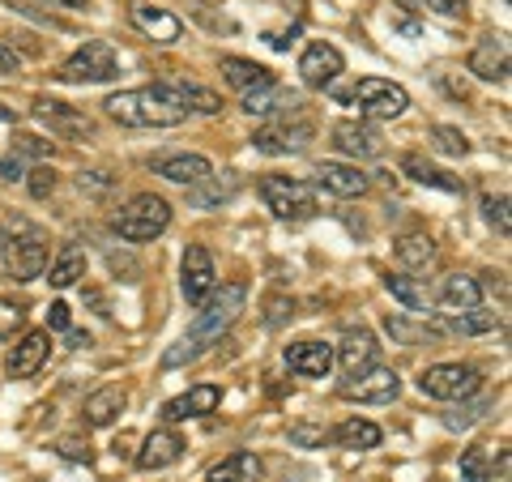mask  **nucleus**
I'll list each match as a JSON object with an SVG mask.
<instances>
[{"label": "nucleus", "mask_w": 512, "mask_h": 482, "mask_svg": "<svg viewBox=\"0 0 512 482\" xmlns=\"http://www.w3.org/2000/svg\"><path fill=\"white\" fill-rule=\"evenodd\" d=\"M333 436L325 427H316V423H295L291 427V444H299V448H325Z\"/></svg>", "instance_id": "nucleus-41"}, {"label": "nucleus", "mask_w": 512, "mask_h": 482, "mask_svg": "<svg viewBox=\"0 0 512 482\" xmlns=\"http://www.w3.org/2000/svg\"><path fill=\"white\" fill-rule=\"evenodd\" d=\"M491 406V401H478V406H466V410H457V414H444V427L448 431H461V427H474L478 419H483V410Z\"/></svg>", "instance_id": "nucleus-44"}, {"label": "nucleus", "mask_w": 512, "mask_h": 482, "mask_svg": "<svg viewBox=\"0 0 512 482\" xmlns=\"http://www.w3.org/2000/svg\"><path fill=\"white\" fill-rule=\"evenodd\" d=\"M214 286H218V273H214L210 248L188 244L184 248V261H180V291H184V299L192 303V308H201V303L214 295Z\"/></svg>", "instance_id": "nucleus-9"}, {"label": "nucleus", "mask_w": 512, "mask_h": 482, "mask_svg": "<svg viewBox=\"0 0 512 482\" xmlns=\"http://www.w3.org/2000/svg\"><path fill=\"white\" fill-rule=\"evenodd\" d=\"M376 359H380V342H376V333H372V329H346V333H342L338 363H342L346 380H355V376H363V372H372Z\"/></svg>", "instance_id": "nucleus-14"}, {"label": "nucleus", "mask_w": 512, "mask_h": 482, "mask_svg": "<svg viewBox=\"0 0 512 482\" xmlns=\"http://www.w3.org/2000/svg\"><path fill=\"white\" fill-rule=\"evenodd\" d=\"M35 116L52 128V133H60V137H90L94 133V124L82 116L77 107H69V103H60V99H35Z\"/></svg>", "instance_id": "nucleus-20"}, {"label": "nucleus", "mask_w": 512, "mask_h": 482, "mask_svg": "<svg viewBox=\"0 0 512 482\" xmlns=\"http://www.w3.org/2000/svg\"><path fill=\"white\" fill-rule=\"evenodd\" d=\"M393 252H397V261H402L406 269H427L431 261H436V244H431L427 235H402Z\"/></svg>", "instance_id": "nucleus-35"}, {"label": "nucleus", "mask_w": 512, "mask_h": 482, "mask_svg": "<svg viewBox=\"0 0 512 482\" xmlns=\"http://www.w3.org/2000/svg\"><path fill=\"white\" fill-rule=\"evenodd\" d=\"M444 329L448 333H466V337H478V333H491L495 329V312H457V316H444Z\"/></svg>", "instance_id": "nucleus-37"}, {"label": "nucleus", "mask_w": 512, "mask_h": 482, "mask_svg": "<svg viewBox=\"0 0 512 482\" xmlns=\"http://www.w3.org/2000/svg\"><path fill=\"white\" fill-rule=\"evenodd\" d=\"M483 389V376L470 363H436L419 376V393L431 401H470Z\"/></svg>", "instance_id": "nucleus-8"}, {"label": "nucleus", "mask_w": 512, "mask_h": 482, "mask_svg": "<svg viewBox=\"0 0 512 482\" xmlns=\"http://www.w3.org/2000/svg\"><path fill=\"white\" fill-rule=\"evenodd\" d=\"M47 5H60V9H90V0H47Z\"/></svg>", "instance_id": "nucleus-49"}, {"label": "nucleus", "mask_w": 512, "mask_h": 482, "mask_svg": "<svg viewBox=\"0 0 512 482\" xmlns=\"http://www.w3.org/2000/svg\"><path fill=\"white\" fill-rule=\"evenodd\" d=\"M13 154H18V158H47V154H52V141H43V137H18V141H13Z\"/></svg>", "instance_id": "nucleus-45"}, {"label": "nucleus", "mask_w": 512, "mask_h": 482, "mask_svg": "<svg viewBox=\"0 0 512 482\" xmlns=\"http://www.w3.org/2000/svg\"><path fill=\"white\" fill-rule=\"evenodd\" d=\"M13 120H18V111H13V107H0V124H13Z\"/></svg>", "instance_id": "nucleus-51"}, {"label": "nucleus", "mask_w": 512, "mask_h": 482, "mask_svg": "<svg viewBox=\"0 0 512 482\" xmlns=\"http://www.w3.org/2000/svg\"><path fill=\"white\" fill-rule=\"evenodd\" d=\"M222 77L244 94V90H256V86H265V82H274V73L265 69V64H256V60H244V56H222Z\"/></svg>", "instance_id": "nucleus-30"}, {"label": "nucleus", "mask_w": 512, "mask_h": 482, "mask_svg": "<svg viewBox=\"0 0 512 482\" xmlns=\"http://www.w3.org/2000/svg\"><path fill=\"white\" fill-rule=\"evenodd\" d=\"M128 18H133V26L141 30V35H150L154 43H180V35H184V22L175 18V13L154 9V5H146V0L128 5Z\"/></svg>", "instance_id": "nucleus-19"}, {"label": "nucleus", "mask_w": 512, "mask_h": 482, "mask_svg": "<svg viewBox=\"0 0 512 482\" xmlns=\"http://www.w3.org/2000/svg\"><path fill=\"white\" fill-rule=\"evenodd\" d=\"M346 73V56L333 43H308L299 56V77L308 90H325Z\"/></svg>", "instance_id": "nucleus-10"}, {"label": "nucleus", "mask_w": 512, "mask_h": 482, "mask_svg": "<svg viewBox=\"0 0 512 482\" xmlns=\"http://www.w3.org/2000/svg\"><path fill=\"white\" fill-rule=\"evenodd\" d=\"M256 478H261L256 453H231L218 465H210V474H205V482H256Z\"/></svg>", "instance_id": "nucleus-33"}, {"label": "nucleus", "mask_w": 512, "mask_h": 482, "mask_svg": "<svg viewBox=\"0 0 512 482\" xmlns=\"http://www.w3.org/2000/svg\"><path fill=\"white\" fill-rule=\"evenodd\" d=\"M184 457V440H180V431H171V427H154L146 440H141L137 448V470H167V465H175Z\"/></svg>", "instance_id": "nucleus-15"}, {"label": "nucleus", "mask_w": 512, "mask_h": 482, "mask_svg": "<svg viewBox=\"0 0 512 482\" xmlns=\"http://www.w3.org/2000/svg\"><path fill=\"white\" fill-rule=\"evenodd\" d=\"M47 355H52V333L47 329H35V333H26L18 346L9 350V363H5V372L13 380H30L39 372V367L47 363Z\"/></svg>", "instance_id": "nucleus-17"}, {"label": "nucleus", "mask_w": 512, "mask_h": 482, "mask_svg": "<svg viewBox=\"0 0 512 482\" xmlns=\"http://www.w3.org/2000/svg\"><path fill=\"white\" fill-rule=\"evenodd\" d=\"M491 474H495V457L487 444H474L461 453V478L466 482H491Z\"/></svg>", "instance_id": "nucleus-36"}, {"label": "nucleus", "mask_w": 512, "mask_h": 482, "mask_svg": "<svg viewBox=\"0 0 512 482\" xmlns=\"http://www.w3.org/2000/svg\"><path fill=\"white\" fill-rule=\"evenodd\" d=\"M427 9L440 13V18H453V22L466 18V0H427Z\"/></svg>", "instance_id": "nucleus-46"}, {"label": "nucleus", "mask_w": 512, "mask_h": 482, "mask_svg": "<svg viewBox=\"0 0 512 482\" xmlns=\"http://www.w3.org/2000/svg\"><path fill=\"white\" fill-rule=\"evenodd\" d=\"M470 73L483 82H508V39L504 35H483L470 52Z\"/></svg>", "instance_id": "nucleus-18"}, {"label": "nucleus", "mask_w": 512, "mask_h": 482, "mask_svg": "<svg viewBox=\"0 0 512 482\" xmlns=\"http://www.w3.org/2000/svg\"><path fill=\"white\" fill-rule=\"evenodd\" d=\"M120 73V60H116V47L107 39H86L77 52L60 64V82L69 86H99V82H111Z\"/></svg>", "instance_id": "nucleus-5"}, {"label": "nucleus", "mask_w": 512, "mask_h": 482, "mask_svg": "<svg viewBox=\"0 0 512 482\" xmlns=\"http://www.w3.org/2000/svg\"><path fill=\"white\" fill-rule=\"evenodd\" d=\"M308 141H312V124L308 120H295L291 124L286 116L252 133V146L261 150V154H303V150H308Z\"/></svg>", "instance_id": "nucleus-11"}, {"label": "nucleus", "mask_w": 512, "mask_h": 482, "mask_svg": "<svg viewBox=\"0 0 512 482\" xmlns=\"http://www.w3.org/2000/svg\"><path fill=\"white\" fill-rule=\"evenodd\" d=\"M124 406H128V393L120 389V384H103L99 393L86 397L82 419H86V427H111L124 414Z\"/></svg>", "instance_id": "nucleus-26"}, {"label": "nucleus", "mask_w": 512, "mask_h": 482, "mask_svg": "<svg viewBox=\"0 0 512 482\" xmlns=\"http://www.w3.org/2000/svg\"><path fill=\"white\" fill-rule=\"evenodd\" d=\"M235 197H239V175L222 171V175H205L201 184H192L188 205H197V210H214V205H227Z\"/></svg>", "instance_id": "nucleus-28"}, {"label": "nucleus", "mask_w": 512, "mask_h": 482, "mask_svg": "<svg viewBox=\"0 0 512 482\" xmlns=\"http://www.w3.org/2000/svg\"><path fill=\"white\" fill-rule=\"evenodd\" d=\"M69 346L77 350V346H90V337L86 333H69Z\"/></svg>", "instance_id": "nucleus-50"}, {"label": "nucleus", "mask_w": 512, "mask_h": 482, "mask_svg": "<svg viewBox=\"0 0 512 482\" xmlns=\"http://www.w3.org/2000/svg\"><path fill=\"white\" fill-rule=\"evenodd\" d=\"M18 69H22V56L13 52V47H5V43H0V77H13Z\"/></svg>", "instance_id": "nucleus-47"}, {"label": "nucleus", "mask_w": 512, "mask_h": 482, "mask_svg": "<svg viewBox=\"0 0 512 482\" xmlns=\"http://www.w3.org/2000/svg\"><path fill=\"white\" fill-rule=\"evenodd\" d=\"M431 141H436L440 154H453V158L470 154V137L461 133V128H453V124H436V128H431Z\"/></svg>", "instance_id": "nucleus-38"}, {"label": "nucleus", "mask_w": 512, "mask_h": 482, "mask_svg": "<svg viewBox=\"0 0 512 482\" xmlns=\"http://www.w3.org/2000/svg\"><path fill=\"white\" fill-rule=\"evenodd\" d=\"M77 278H86V252L77 244H64V252L52 261V273H47V282L56 286V291H64V286H73Z\"/></svg>", "instance_id": "nucleus-34"}, {"label": "nucleus", "mask_w": 512, "mask_h": 482, "mask_svg": "<svg viewBox=\"0 0 512 482\" xmlns=\"http://www.w3.org/2000/svg\"><path fill=\"white\" fill-rule=\"evenodd\" d=\"M346 99L359 107V120H397V116H406V107H410L406 86L384 82V77H359Z\"/></svg>", "instance_id": "nucleus-7"}, {"label": "nucleus", "mask_w": 512, "mask_h": 482, "mask_svg": "<svg viewBox=\"0 0 512 482\" xmlns=\"http://www.w3.org/2000/svg\"><path fill=\"white\" fill-rule=\"evenodd\" d=\"M286 367L303 380H325L333 372V346L325 342H295L286 346Z\"/></svg>", "instance_id": "nucleus-21"}, {"label": "nucleus", "mask_w": 512, "mask_h": 482, "mask_svg": "<svg viewBox=\"0 0 512 482\" xmlns=\"http://www.w3.org/2000/svg\"><path fill=\"white\" fill-rule=\"evenodd\" d=\"M56 453H60L64 461H77V465H90V461H94V448H90V440H82V436H64V440L56 444Z\"/></svg>", "instance_id": "nucleus-42"}, {"label": "nucleus", "mask_w": 512, "mask_h": 482, "mask_svg": "<svg viewBox=\"0 0 512 482\" xmlns=\"http://www.w3.org/2000/svg\"><path fill=\"white\" fill-rule=\"evenodd\" d=\"M107 116L128 128H180L188 120V111L167 99L163 86H141V90H116L107 94Z\"/></svg>", "instance_id": "nucleus-2"}, {"label": "nucleus", "mask_w": 512, "mask_h": 482, "mask_svg": "<svg viewBox=\"0 0 512 482\" xmlns=\"http://www.w3.org/2000/svg\"><path fill=\"white\" fill-rule=\"evenodd\" d=\"M154 171L163 175V180H171V184H184V188L201 184L205 175H214V167H210V158L205 154H167V158H158L154 163Z\"/></svg>", "instance_id": "nucleus-25"}, {"label": "nucleus", "mask_w": 512, "mask_h": 482, "mask_svg": "<svg viewBox=\"0 0 512 482\" xmlns=\"http://www.w3.org/2000/svg\"><path fill=\"white\" fill-rule=\"evenodd\" d=\"M244 303H248V282H227L222 291L214 286V295L201 303V312H197V320H192V329L163 355V367H184L192 359H201L205 350H210L218 337L239 320Z\"/></svg>", "instance_id": "nucleus-1"}, {"label": "nucleus", "mask_w": 512, "mask_h": 482, "mask_svg": "<svg viewBox=\"0 0 512 482\" xmlns=\"http://www.w3.org/2000/svg\"><path fill=\"white\" fill-rule=\"evenodd\" d=\"M402 171L410 175L414 184H427V188H444V192H466V184H461L457 175H448V171H440L436 163H427L423 154H406V158H402Z\"/></svg>", "instance_id": "nucleus-31"}, {"label": "nucleus", "mask_w": 512, "mask_h": 482, "mask_svg": "<svg viewBox=\"0 0 512 482\" xmlns=\"http://www.w3.org/2000/svg\"><path fill=\"white\" fill-rule=\"evenodd\" d=\"M316 184L329 188L333 197H363L372 180H367L359 167H350V163H320L316 167Z\"/></svg>", "instance_id": "nucleus-27"}, {"label": "nucleus", "mask_w": 512, "mask_h": 482, "mask_svg": "<svg viewBox=\"0 0 512 482\" xmlns=\"http://www.w3.org/2000/svg\"><path fill=\"white\" fill-rule=\"evenodd\" d=\"M22 320H26V308H22V303L0 295V337H13V333L22 329Z\"/></svg>", "instance_id": "nucleus-39"}, {"label": "nucleus", "mask_w": 512, "mask_h": 482, "mask_svg": "<svg viewBox=\"0 0 512 482\" xmlns=\"http://www.w3.org/2000/svg\"><path fill=\"white\" fill-rule=\"evenodd\" d=\"M47 329H56V333L69 329V303H52V312H47Z\"/></svg>", "instance_id": "nucleus-48"}, {"label": "nucleus", "mask_w": 512, "mask_h": 482, "mask_svg": "<svg viewBox=\"0 0 512 482\" xmlns=\"http://www.w3.org/2000/svg\"><path fill=\"white\" fill-rule=\"evenodd\" d=\"M384 291H389L397 303H406L410 312H431V291L423 286V278H414V273H384Z\"/></svg>", "instance_id": "nucleus-29"}, {"label": "nucleus", "mask_w": 512, "mask_h": 482, "mask_svg": "<svg viewBox=\"0 0 512 482\" xmlns=\"http://www.w3.org/2000/svg\"><path fill=\"white\" fill-rule=\"evenodd\" d=\"M333 146L346 158H355V163H367V158L384 154V137L367 120H338L333 124Z\"/></svg>", "instance_id": "nucleus-13"}, {"label": "nucleus", "mask_w": 512, "mask_h": 482, "mask_svg": "<svg viewBox=\"0 0 512 482\" xmlns=\"http://www.w3.org/2000/svg\"><path fill=\"white\" fill-rule=\"evenodd\" d=\"M440 308H444V316L483 308V282H478L474 273H453V278L444 282V291H440Z\"/></svg>", "instance_id": "nucleus-24"}, {"label": "nucleus", "mask_w": 512, "mask_h": 482, "mask_svg": "<svg viewBox=\"0 0 512 482\" xmlns=\"http://www.w3.org/2000/svg\"><path fill=\"white\" fill-rule=\"evenodd\" d=\"M111 227H116V235L128 239V244H150V239H158L171 227V205L163 197H154V192H137V197L111 218Z\"/></svg>", "instance_id": "nucleus-4"}, {"label": "nucleus", "mask_w": 512, "mask_h": 482, "mask_svg": "<svg viewBox=\"0 0 512 482\" xmlns=\"http://www.w3.org/2000/svg\"><path fill=\"white\" fill-rule=\"evenodd\" d=\"M222 401V389L218 384H192L188 393L171 397L163 406V419L167 423H188V419H205V414H214Z\"/></svg>", "instance_id": "nucleus-16"}, {"label": "nucleus", "mask_w": 512, "mask_h": 482, "mask_svg": "<svg viewBox=\"0 0 512 482\" xmlns=\"http://www.w3.org/2000/svg\"><path fill=\"white\" fill-rule=\"evenodd\" d=\"M397 393H402V376H397L393 367H372V372H363V376L342 384V397L346 401H367V406L397 401Z\"/></svg>", "instance_id": "nucleus-12"}, {"label": "nucleus", "mask_w": 512, "mask_h": 482, "mask_svg": "<svg viewBox=\"0 0 512 482\" xmlns=\"http://www.w3.org/2000/svg\"><path fill=\"white\" fill-rule=\"evenodd\" d=\"M483 214H487V222L500 235H512V218H508V197H504V192H500V197H487L483 201Z\"/></svg>", "instance_id": "nucleus-40"}, {"label": "nucleus", "mask_w": 512, "mask_h": 482, "mask_svg": "<svg viewBox=\"0 0 512 482\" xmlns=\"http://www.w3.org/2000/svg\"><path fill=\"white\" fill-rule=\"evenodd\" d=\"M239 107L248 111V116H286V111H295L299 99L295 94H286L278 82H265V86H256V90H244L239 94Z\"/></svg>", "instance_id": "nucleus-22"}, {"label": "nucleus", "mask_w": 512, "mask_h": 482, "mask_svg": "<svg viewBox=\"0 0 512 482\" xmlns=\"http://www.w3.org/2000/svg\"><path fill=\"white\" fill-rule=\"evenodd\" d=\"M0 252H5V269H9L13 282H35L47 273V235L39 227H30L26 218L5 222Z\"/></svg>", "instance_id": "nucleus-3"}, {"label": "nucleus", "mask_w": 512, "mask_h": 482, "mask_svg": "<svg viewBox=\"0 0 512 482\" xmlns=\"http://www.w3.org/2000/svg\"><path fill=\"white\" fill-rule=\"evenodd\" d=\"M261 197L269 205V214L282 222H303L316 214V188L308 180H295V175H265Z\"/></svg>", "instance_id": "nucleus-6"}, {"label": "nucleus", "mask_w": 512, "mask_h": 482, "mask_svg": "<svg viewBox=\"0 0 512 482\" xmlns=\"http://www.w3.org/2000/svg\"><path fill=\"white\" fill-rule=\"evenodd\" d=\"M158 86H163V90H167V99L180 103L188 116H192V111H201V116H218V111H222V99H218L210 86L184 82V77H167V82H158Z\"/></svg>", "instance_id": "nucleus-23"}, {"label": "nucleus", "mask_w": 512, "mask_h": 482, "mask_svg": "<svg viewBox=\"0 0 512 482\" xmlns=\"http://www.w3.org/2000/svg\"><path fill=\"white\" fill-rule=\"evenodd\" d=\"M329 436L342 448H350V453H367V448H380L384 431L372 419H346V423H338V431H329Z\"/></svg>", "instance_id": "nucleus-32"}, {"label": "nucleus", "mask_w": 512, "mask_h": 482, "mask_svg": "<svg viewBox=\"0 0 512 482\" xmlns=\"http://www.w3.org/2000/svg\"><path fill=\"white\" fill-rule=\"evenodd\" d=\"M26 188H30V197H52V192H56V171L52 167L26 171Z\"/></svg>", "instance_id": "nucleus-43"}]
</instances>
